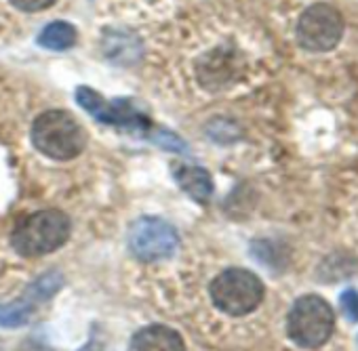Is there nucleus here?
Listing matches in <instances>:
<instances>
[{
	"label": "nucleus",
	"mask_w": 358,
	"mask_h": 351,
	"mask_svg": "<svg viewBox=\"0 0 358 351\" xmlns=\"http://www.w3.org/2000/svg\"><path fill=\"white\" fill-rule=\"evenodd\" d=\"M335 330V313L320 294L299 297L287 315L289 338L303 349L322 347Z\"/></svg>",
	"instance_id": "nucleus-2"
},
{
	"label": "nucleus",
	"mask_w": 358,
	"mask_h": 351,
	"mask_svg": "<svg viewBox=\"0 0 358 351\" xmlns=\"http://www.w3.org/2000/svg\"><path fill=\"white\" fill-rule=\"evenodd\" d=\"M129 351H186V345L177 330L156 324L141 328L133 336Z\"/></svg>",
	"instance_id": "nucleus-8"
},
{
	"label": "nucleus",
	"mask_w": 358,
	"mask_h": 351,
	"mask_svg": "<svg viewBox=\"0 0 358 351\" xmlns=\"http://www.w3.org/2000/svg\"><path fill=\"white\" fill-rule=\"evenodd\" d=\"M339 309L350 324H358V290L345 288L339 294Z\"/></svg>",
	"instance_id": "nucleus-12"
},
{
	"label": "nucleus",
	"mask_w": 358,
	"mask_h": 351,
	"mask_svg": "<svg viewBox=\"0 0 358 351\" xmlns=\"http://www.w3.org/2000/svg\"><path fill=\"white\" fill-rule=\"evenodd\" d=\"M70 238V219L62 211H41L26 217L13 232V248L24 257L57 251Z\"/></svg>",
	"instance_id": "nucleus-3"
},
{
	"label": "nucleus",
	"mask_w": 358,
	"mask_h": 351,
	"mask_svg": "<svg viewBox=\"0 0 358 351\" xmlns=\"http://www.w3.org/2000/svg\"><path fill=\"white\" fill-rule=\"evenodd\" d=\"M57 0H11V5L24 13H41L45 9H49L51 5H55Z\"/></svg>",
	"instance_id": "nucleus-13"
},
{
	"label": "nucleus",
	"mask_w": 358,
	"mask_h": 351,
	"mask_svg": "<svg viewBox=\"0 0 358 351\" xmlns=\"http://www.w3.org/2000/svg\"><path fill=\"white\" fill-rule=\"evenodd\" d=\"M173 177L182 186V190L192 196L196 202L205 204L213 194V179L211 174L201 166L190 164H173Z\"/></svg>",
	"instance_id": "nucleus-9"
},
{
	"label": "nucleus",
	"mask_w": 358,
	"mask_h": 351,
	"mask_svg": "<svg viewBox=\"0 0 358 351\" xmlns=\"http://www.w3.org/2000/svg\"><path fill=\"white\" fill-rule=\"evenodd\" d=\"M264 282L247 269H226L211 284L213 303L228 315H247L264 301Z\"/></svg>",
	"instance_id": "nucleus-4"
},
{
	"label": "nucleus",
	"mask_w": 358,
	"mask_h": 351,
	"mask_svg": "<svg viewBox=\"0 0 358 351\" xmlns=\"http://www.w3.org/2000/svg\"><path fill=\"white\" fill-rule=\"evenodd\" d=\"M177 232L162 219L141 217L131 225L129 248L141 261H160L177 251Z\"/></svg>",
	"instance_id": "nucleus-6"
},
{
	"label": "nucleus",
	"mask_w": 358,
	"mask_h": 351,
	"mask_svg": "<svg viewBox=\"0 0 358 351\" xmlns=\"http://www.w3.org/2000/svg\"><path fill=\"white\" fill-rule=\"evenodd\" d=\"M32 315V305L28 303H9V305H0V326L15 328L28 324Z\"/></svg>",
	"instance_id": "nucleus-11"
},
{
	"label": "nucleus",
	"mask_w": 358,
	"mask_h": 351,
	"mask_svg": "<svg viewBox=\"0 0 358 351\" xmlns=\"http://www.w3.org/2000/svg\"><path fill=\"white\" fill-rule=\"evenodd\" d=\"M76 101L99 122L129 126V128H137V130H143L150 124L148 118L143 114H139L129 101H108L97 91H93L89 87H80L76 91Z\"/></svg>",
	"instance_id": "nucleus-7"
},
{
	"label": "nucleus",
	"mask_w": 358,
	"mask_h": 351,
	"mask_svg": "<svg viewBox=\"0 0 358 351\" xmlns=\"http://www.w3.org/2000/svg\"><path fill=\"white\" fill-rule=\"evenodd\" d=\"M32 143L47 158L72 160L83 154L87 133L72 114L64 110H49L34 120Z\"/></svg>",
	"instance_id": "nucleus-1"
},
{
	"label": "nucleus",
	"mask_w": 358,
	"mask_h": 351,
	"mask_svg": "<svg viewBox=\"0 0 358 351\" xmlns=\"http://www.w3.org/2000/svg\"><path fill=\"white\" fill-rule=\"evenodd\" d=\"M76 43V28L66 22H53L38 34V45L49 51H66Z\"/></svg>",
	"instance_id": "nucleus-10"
},
{
	"label": "nucleus",
	"mask_w": 358,
	"mask_h": 351,
	"mask_svg": "<svg viewBox=\"0 0 358 351\" xmlns=\"http://www.w3.org/2000/svg\"><path fill=\"white\" fill-rule=\"evenodd\" d=\"M295 36L301 49L310 53H327L335 49L343 36V17L327 3L310 5L297 20Z\"/></svg>",
	"instance_id": "nucleus-5"
}]
</instances>
